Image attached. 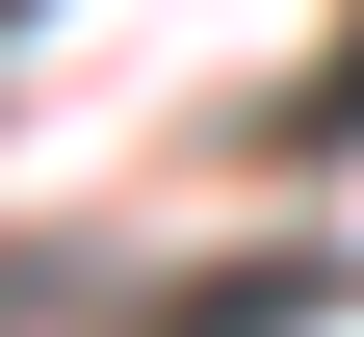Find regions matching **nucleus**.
<instances>
[{
  "mask_svg": "<svg viewBox=\"0 0 364 337\" xmlns=\"http://www.w3.org/2000/svg\"><path fill=\"white\" fill-rule=\"evenodd\" d=\"M312 311H338V260H208L156 337H312Z\"/></svg>",
  "mask_w": 364,
  "mask_h": 337,
  "instance_id": "obj_1",
  "label": "nucleus"
},
{
  "mask_svg": "<svg viewBox=\"0 0 364 337\" xmlns=\"http://www.w3.org/2000/svg\"><path fill=\"white\" fill-rule=\"evenodd\" d=\"M0 26H26V0H0Z\"/></svg>",
  "mask_w": 364,
  "mask_h": 337,
  "instance_id": "obj_2",
  "label": "nucleus"
}]
</instances>
